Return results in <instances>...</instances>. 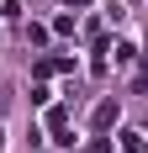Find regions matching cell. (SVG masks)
<instances>
[{"label":"cell","mask_w":148,"mask_h":153,"mask_svg":"<svg viewBox=\"0 0 148 153\" xmlns=\"http://www.w3.org/2000/svg\"><path fill=\"white\" fill-rule=\"evenodd\" d=\"M111 122H117V100H101V106H95V127H101V132H106V127H111Z\"/></svg>","instance_id":"obj_1"}]
</instances>
